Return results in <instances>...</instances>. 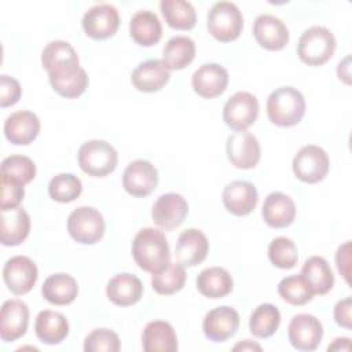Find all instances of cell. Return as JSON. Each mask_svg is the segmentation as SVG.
<instances>
[{
	"label": "cell",
	"mask_w": 352,
	"mask_h": 352,
	"mask_svg": "<svg viewBox=\"0 0 352 352\" xmlns=\"http://www.w3.org/2000/svg\"><path fill=\"white\" fill-rule=\"evenodd\" d=\"M195 58V43L187 36L172 37L164 47L162 62L169 70H182Z\"/></svg>",
	"instance_id": "cell-33"
},
{
	"label": "cell",
	"mask_w": 352,
	"mask_h": 352,
	"mask_svg": "<svg viewBox=\"0 0 352 352\" xmlns=\"http://www.w3.org/2000/svg\"><path fill=\"white\" fill-rule=\"evenodd\" d=\"M38 276L37 265L26 256H14L3 268V279L8 290L16 296L29 293Z\"/></svg>",
	"instance_id": "cell-10"
},
{
	"label": "cell",
	"mask_w": 352,
	"mask_h": 352,
	"mask_svg": "<svg viewBox=\"0 0 352 352\" xmlns=\"http://www.w3.org/2000/svg\"><path fill=\"white\" fill-rule=\"evenodd\" d=\"M349 248H351V243L349 241L345 242L342 246L338 248L337 250V254H336V263H337V268L340 271V274L345 278V280L349 283V270H348V265H349Z\"/></svg>",
	"instance_id": "cell-46"
},
{
	"label": "cell",
	"mask_w": 352,
	"mask_h": 352,
	"mask_svg": "<svg viewBox=\"0 0 352 352\" xmlns=\"http://www.w3.org/2000/svg\"><path fill=\"white\" fill-rule=\"evenodd\" d=\"M41 65L50 73L67 66L80 65L76 50L63 40L50 41L41 52Z\"/></svg>",
	"instance_id": "cell-35"
},
{
	"label": "cell",
	"mask_w": 352,
	"mask_h": 352,
	"mask_svg": "<svg viewBox=\"0 0 352 352\" xmlns=\"http://www.w3.org/2000/svg\"><path fill=\"white\" fill-rule=\"evenodd\" d=\"M1 176L28 184L36 176V165L29 157L14 154L1 161Z\"/></svg>",
	"instance_id": "cell-40"
},
{
	"label": "cell",
	"mask_w": 352,
	"mask_h": 352,
	"mask_svg": "<svg viewBox=\"0 0 352 352\" xmlns=\"http://www.w3.org/2000/svg\"><path fill=\"white\" fill-rule=\"evenodd\" d=\"M129 33L136 44L142 47H151L161 40L162 25L155 12L150 10H140L131 18Z\"/></svg>",
	"instance_id": "cell-28"
},
{
	"label": "cell",
	"mask_w": 352,
	"mask_h": 352,
	"mask_svg": "<svg viewBox=\"0 0 352 352\" xmlns=\"http://www.w3.org/2000/svg\"><path fill=\"white\" fill-rule=\"evenodd\" d=\"M226 151L230 162L238 169L254 168L261 155L257 138L248 131H239L230 135L227 139Z\"/></svg>",
	"instance_id": "cell-13"
},
{
	"label": "cell",
	"mask_w": 352,
	"mask_h": 352,
	"mask_svg": "<svg viewBox=\"0 0 352 352\" xmlns=\"http://www.w3.org/2000/svg\"><path fill=\"white\" fill-rule=\"evenodd\" d=\"M280 324L279 309L270 302L260 304L250 315L249 329L254 337L268 338L278 330Z\"/></svg>",
	"instance_id": "cell-37"
},
{
	"label": "cell",
	"mask_w": 352,
	"mask_h": 352,
	"mask_svg": "<svg viewBox=\"0 0 352 352\" xmlns=\"http://www.w3.org/2000/svg\"><path fill=\"white\" fill-rule=\"evenodd\" d=\"M261 214L264 221L272 228L289 227L296 217L294 201L283 192H271L264 199Z\"/></svg>",
	"instance_id": "cell-24"
},
{
	"label": "cell",
	"mask_w": 352,
	"mask_h": 352,
	"mask_svg": "<svg viewBox=\"0 0 352 352\" xmlns=\"http://www.w3.org/2000/svg\"><path fill=\"white\" fill-rule=\"evenodd\" d=\"M300 275L304 278L314 296H323L334 286V275L330 264L322 256H312L305 260Z\"/></svg>",
	"instance_id": "cell-29"
},
{
	"label": "cell",
	"mask_w": 352,
	"mask_h": 352,
	"mask_svg": "<svg viewBox=\"0 0 352 352\" xmlns=\"http://www.w3.org/2000/svg\"><path fill=\"white\" fill-rule=\"evenodd\" d=\"M169 78V69L160 59L142 62L131 76L132 85L142 92H157L165 87Z\"/></svg>",
	"instance_id": "cell-22"
},
{
	"label": "cell",
	"mask_w": 352,
	"mask_h": 352,
	"mask_svg": "<svg viewBox=\"0 0 352 352\" xmlns=\"http://www.w3.org/2000/svg\"><path fill=\"white\" fill-rule=\"evenodd\" d=\"M40 132L37 116L28 110L15 111L4 122V135L12 144H29Z\"/></svg>",
	"instance_id": "cell-23"
},
{
	"label": "cell",
	"mask_w": 352,
	"mask_h": 352,
	"mask_svg": "<svg viewBox=\"0 0 352 352\" xmlns=\"http://www.w3.org/2000/svg\"><path fill=\"white\" fill-rule=\"evenodd\" d=\"M268 257L275 267L290 270L297 264L298 260L297 246L290 238L278 236L272 239L268 246Z\"/></svg>",
	"instance_id": "cell-41"
},
{
	"label": "cell",
	"mask_w": 352,
	"mask_h": 352,
	"mask_svg": "<svg viewBox=\"0 0 352 352\" xmlns=\"http://www.w3.org/2000/svg\"><path fill=\"white\" fill-rule=\"evenodd\" d=\"M349 60H351V56H346L342 62L338 63V69H337V74H338V78L342 80L345 84H351V73H349Z\"/></svg>",
	"instance_id": "cell-47"
},
{
	"label": "cell",
	"mask_w": 352,
	"mask_h": 352,
	"mask_svg": "<svg viewBox=\"0 0 352 352\" xmlns=\"http://www.w3.org/2000/svg\"><path fill=\"white\" fill-rule=\"evenodd\" d=\"M209 252V242L205 234L197 228L184 230L176 242L175 256L177 263L187 267L201 264Z\"/></svg>",
	"instance_id": "cell-19"
},
{
	"label": "cell",
	"mask_w": 352,
	"mask_h": 352,
	"mask_svg": "<svg viewBox=\"0 0 352 352\" xmlns=\"http://www.w3.org/2000/svg\"><path fill=\"white\" fill-rule=\"evenodd\" d=\"M187 274L180 263H168L151 276L153 289L161 296H170L184 287Z\"/></svg>",
	"instance_id": "cell-36"
},
{
	"label": "cell",
	"mask_w": 352,
	"mask_h": 352,
	"mask_svg": "<svg viewBox=\"0 0 352 352\" xmlns=\"http://www.w3.org/2000/svg\"><path fill=\"white\" fill-rule=\"evenodd\" d=\"M82 191L81 180L72 173H59L50 180L48 194L50 197L60 204L73 202L80 197Z\"/></svg>",
	"instance_id": "cell-38"
},
{
	"label": "cell",
	"mask_w": 352,
	"mask_h": 352,
	"mask_svg": "<svg viewBox=\"0 0 352 352\" xmlns=\"http://www.w3.org/2000/svg\"><path fill=\"white\" fill-rule=\"evenodd\" d=\"M279 296L290 305H304L314 297L312 290L301 275H290L278 283Z\"/></svg>",
	"instance_id": "cell-39"
},
{
	"label": "cell",
	"mask_w": 352,
	"mask_h": 352,
	"mask_svg": "<svg viewBox=\"0 0 352 352\" xmlns=\"http://www.w3.org/2000/svg\"><path fill=\"white\" fill-rule=\"evenodd\" d=\"M165 22L177 30H190L197 23L194 6L186 0H162L160 3Z\"/></svg>",
	"instance_id": "cell-34"
},
{
	"label": "cell",
	"mask_w": 352,
	"mask_h": 352,
	"mask_svg": "<svg viewBox=\"0 0 352 352\" xmlns=\"http://www.w3.org/2000/svg\"><path fill=\"white\" fill-rule=\"evenodd\" d=\"M43 297L54 305H67L78 294V285L69 274H54L41 286Z\"/></svg>",
	"instance_id": "cell-32"
},
{
	"label": "cell",
	"mask_w": 352,
	"mask_h": 352,
	"mask_svg": "<svg viewBox=\"0 0 352 352\" xmlns=\"http://www.w3.org/2000/svg\"><path fill=\"white\" fill-rule=\"evenodd\" d=\"M191 85L194 92L199 96L213 99L226 91L228 85V73L217 63H205L194 72Z\"/></svg>",
	"instance_id": "cell-17"
},
{
	"label": "cell",
	"mask_w": 352,
	"mask_h": 352,
	"mask_svg": "<svg viewBox=\"0 0 352 352\" xmlns=\"http://www.w3.org/2000/svg\"><path fill=\"white\" fill-rule=\"evenodd\" d=\"M120 349V338L110 329H95L84 340L85 352H118Z\"/></svg>",
	"instance_id": "cell-42"
},
{
	"label": "cell",
	"mask_w": 352,
	"mask_h": 352,
	"mask_svg": "<svg viewBox=\"0 0 352 352\" xmlns=\"http://www.w3.org/2000/svg\"><path fill=\"white\" fill-rule=\"evenodd\" d=\"M258 194L253 183L246 180H235L223 190V205L235 216L249 214L257 205Z\"/></svg>",
	"instance_id": "cell-20"
},
{
	"label": "cell",
	"mask_w": 352,
	"mask_h": 352,
	"mask_svg": "<svg viewBox=\"0 0 352 352\" xmlns=\"http://www.w3.org/2000/svg\"><path fill=\"white\" fill-rule=\"evenodd\" d=\"M305 114V99L294 87H280L267 99V116L278 126H293Z\"/></svg>",
	"instance_id": "cell-2"
},
{
	"label": "cell",
	"mask_w": 352,
	"mask_h": 352,
	"mask_svg": "<svg viewBox=\"0 0 352 352\" xmlns=\"http://www.w3.org/2000/svg\"><path fill=\"white\" fill-rule=\"evenodd\" d=\"M188 213V204L183 195L166 192L157 198L151 209V217L157 227L170 231L179 227Z\"/></svg>",
	"instance_id": "cell-12"
},
{
	"label": "cell",
	"mask_w": 352,
	"mask_h": 352,
	"mask_svg": "<svg viewBox=\"0 0 352 352\" xmlns=\"http://www.w3.org/2000/svg\"><path fill=\"white\" fill-rule=\"evenodd\" d=\"M258 116V100L249 92H235L223 107V120L235 132L246 131Z\"/></svg>",
	"instance_id": "cell-8"
},
{
	"label": "cell",
	"mask_w": 352,
	"mask_h": 352,
	"mask_svg": "<svg viewBox=\"0 0 352 352\" xmlns=\"http://www.w3.org/2000/svg\"><path fill=\"white\" fill-rule=\"evenodd\" d=\"M253 34L256 41L270 51H279L289 43V29L282 19L271 14H261L254 19Z\"/></svg>",
	"instance_id": "cell-16"
},
{
	"label": "cell",
	"mask_w": 352,
	"mask_h": 352,
	"mask_svg": "<svg viewBox=\"0 0 352 352\" xmlns=\"http://www.w3.org/2000/svg\"><path fill=\"white\" fill-rule=\"evenodd\" d=\"M81 23L87 36L95 40H106L117 32L120 14L113 4L100 3L85 11Z\"/></svg>",
	"instance_id": "cell-9"
},
{
	"label": "cell",
	"mask_w": 352,
	"mask_h": 352,
	"mask_svg": "<svg viewBox=\"0 0 352 352\" xmlns=\"http://www.w3.org/2000/svg\"><path fill=\"white\" fill-rule=\"evenodd\" d=\"M67 231L76 242L94 245L99 242L104 234L103 216L95 208L80 206L69 214Z\"/></svg>",
	"instance_id": "cell-6"
},
{
	"label": "cell",
	"mask_w": 352,
	"mask_h": 352,
	"mask_svg": "<svg viewBox=\"0 0 352 352\" xmlns=\"http://www.w3.org/2000/svg\"><path fill=\"white\" fill-rule=\"evenodd\" d=\"M351 340L346 337H338L333 341L331 345L327 346V351H349Z\"/></svg>",
	"instance_id": "cell-48"
},
{
	"label": "cell",
	"mask_w": 352,
	"mask_h": 352,
	"mask_svg": "<svg viewBox=\"0 0 352 352\" xmlns=\"http://www.w3.org/2000/svg\"><path fill=\"white\" fill-rule=\"evenodd\" d=\"M330 160L327 153L315 144L301 147L293 158V172L297 179L304 183H318L324 179L329 172Z\"/></svg>",
	"instance_id": "cell-7"
},
{
	"label": "cell",
	"mask_w": 352,
	"mask_h": 352,
	"mask_svg": "<svg viewBox=\"0 0 352 352\" xmlns=\"http://www.w3.org/2000/svg\"><path fill=\"white\" fill-rule=\"evenodd\" d=\"M208 30L221 43L234 41L243 30V16L238 6L231 1H219L208 12Z\"/></svg>",
	"instance_id": "cell-5"
},
{
	"label": "cell",
	"mask_w": 352,
	"mask_h": 352,
	"mask_svg": "<svg viewBox=\"0 0 352 352\" xmlns=\"http://www.w3.org/2000/svg\"><path fill=\"white\" fill-rule=\"evenodd\" d=\"M198 292L209 298H221L232 292L234 280L230 272L221 267H209L197 276Z\"/></svg>",
	"instance_id": "cell-31"
},
{
	"label": "cell",
	"mask_w": 352,
	"mask_h": 352,
	"mask_svg": "<svg viewBox=\"0 0 352 352\" xmlns=\"http://www.w3.org/2000/svg\"><path fill=\"white\" fill-rule=\"evenodd\" d=\"M142 344L146 352H175L177 351V337L170 323L165 320H151L144 326Z\"/></svg>",
	"instance_id": "cell-27"
},
{
	"label": "cell",
	"mask_w": 352,
	"mask_h": 352,
	"mask_svg": "<svg viewBox=\"0 0 352 352\" xmlns=\"http://www.w3.org/2000/svg\"><path fill=\"white\" fill-rule=\"evenodd\" d=\"M34 331L41 342L55 345L63 341L69 334V322L60 312L44 309L40 311L36 318Z\"/></svg>",
	"instance_id": "cell-30"
},
{
	"label": "cell",
	"mask_w": 352,
	"mask_h": 352,
	"mask_svg": "<svg viewBox=\"0 0 352 352\" xmlns=\"http://www.w3.org/2000/svg\"><path fill=\"white\" fill-rule=\"evenodd\" d=\"M106 294L113 304L118 307H129L142 298L143 283L133 274H118L109 280Z\"/></svg>",
	"instance_id": "cell-25"
},
{
	"label": "cell",
	"mask_w": 352,
	"mask_h": 352,
	"mask_svg": "<svg viewBox=\"0 0 352 352\" xmlns=\"http://www.w3.org/2000/svg\"><path fill=\"white\" fill-rule=\"evenodd\" d=\"M336 37L324 26H311L302 32L297 44V55L308 66L324 65L336 51Z\"/></svg>",
	"instance_id": "cell-3"
},
{
	"label": "cell",
	"mask_w": 352,
	"mask_h": 352,
	"mask_svg": "<svg viewBox=\"0 0 352 352\" xmlns=\"http://www.w3.org/2000/svg\"><path fill=\"white\" fill-rule=\"evenodd\" d=\"M25 184L14 182L11 179L1 176V198H0V208L1 210L18 208L21 201L25 195Z\"/></svg>",
	"instance_id": "cell-43"
},
{
	"label": "cell",
	"mask_w": 352,
	"mask_h": 352,
	"mask_svg": "<svg viewBox=\"0 0 352 352\" xmlns=\"http://www.w3.org/2000/svg\"><path fill=\"white\" fill-rule=\"evenodd\" d=\"M239 327V315L238 312L228 307L221 305L209 311L202 323V330L206 338L213 342H223L234 337Z\"/></svg>",
	"instance_id": "cell-15"
},
{
	"label": "cell",
	"mask_w": 352,
	"mask_h": 352,
	"mask_svg": "<svg viewBox=\"0 0 352 352\" xmlns=\"http://www.w3.org/2000/svg\"><path fill=\"white\" fill-rule=\"evenodd\" d=\"M29 323V308L21 300H7L1 305L0 337L6 342H12L25 336Z\"/></svg>",
	"instance_id": "cell-18"
},
{
	"label": "cell",
	"mask_w": 352,
	"mask_h": 352,
	"mask_svg": "<svg viewBox=\"0 0 352 352\" xmlns=\"http://www.w3.org/2000/svg\"><path fill=\"white\" fill-rule=\"evenodd\" d=\"M0 241L4 246H16L22 243L30 231V217L22 208L1 210Z\"/></svg>",
	"instance_id": "cell-26"
},
{
	"label": "cell",
	"mask_w": 352,
	"mask_h": 352,
	"mask_svg": "<svg viewBox=\"0 0 352 352\" xmlns=\"http://www.w3.org/2000/svg\"><path fill=\"white\" fill-rule=\"evenodd\" d=\"M352 298L351 297H345L340 301H337L336 307H334V320L338 326L345 327V329H351L352 327Z\"/></svg>",
	"instance_id": "cell-45"
},
{
	"label": "cell",
	"mask_w": 352,
	"mask_h": 352,
	"mask_svg": "<svg viewBox=\"0 0 352 352\" xmlns=\"http://www.w3.org/2000/svg\"><path fill=\"white\" fill-rule=\"evenodd\" d=\"M132 256L143 271L154 274L164 268L170 258L169 245L164 232L153 227L142 228L132 241Z\"/></svg>",
	"instance_id": "cell-1"
},
{
	"label": "cell",
	"mask_w": 352,
	"mask_h": 352,
	"mask_svg": "<svg viewBox=\"0 0 352 352\" xmlns=\"http://www.w3.org/2000/svg\"><path fill=\"white\" fill-rule=\"evenodd\" d=\"M232 349H234V351H253V349H256V351H261V346H260L258 344L252 342L250 340H243L242 342L236 344Z\"/></svg>",
	"instance_id": "cell-49"
},
{
	"label": "cell",
	"mask_w": 352,
	"mask_h": 352,
	"mask_svg": "<svg viewBox=\"0 0 352 352\" xmlns=\"http://www.w3.org/2000/svg\"><path fill=\"white\" fill-rule=\"evenodd\" d=\"M48 80L52 89L67 99H74L82 95L89 82L85 70L80 65L50 72Z\"/></svg>",
	"instance_id": "cell-21"
},
{
	"label": "cell",
	"mask_w": 352,
	"mask_h": 352,
	"mask_svg": "<svg viewBox=\"0 0 352 352\" xmlns=\"http://www.w3.org/2000/svg\"><path fill=\"white\" fill-rule=\"evenodd\" d=\"M287 337L293 348L298 351H314L322 341L323 326L314 315L298 314L289 323Z\"/></svg>",
	"instance_id": "cell-14"
},
{
	"label": "cell",
	"mask_w": 352,
	"mask_h": 352,
	"mask_svg": "<svg viewBox=\"0 0 352 352\" xmlns=\"http://www.w3.org/2000/svg\"><path fill=\"white\" fill-rule=\"evenodd\" d=\"M122 186L132 197H147L158 186V170L147 160H135L122 173Z\"/></svg>",
	"instance_id": "cell-11"
},
{
	"label": "cell",
	"mask_w": 352,
	"mask_h": 352,
	"mask_svg": "<svg viewBox=\"0 0 352 352\" xmlns=\"http://www.w3.org/2000/svg\"><path fill=\"white\" fill-rule=\"evenodd\" d=\"M78 165L82 172L94 177H104L111 173L118 162L116 148L99 139L88 140L78 148Z\"/></svg>",
	"instance_id": "cell-4"
},
{
	"label": "cell",
	"mask_w": 352,
	"mask_h": 352,
	"mask_svg": "<svg viewBox=\"0 0 352 352\" xmlns=\"http://www.w3.org/2000/svg\"><path fill=\"white\" fill-rule=\"evenodd\" d=\"M22 89L19 82L10 76H0V106L8 107L15 104L21 98Z\"/></svg>",
	"instance_id": "cell-44"
}]
</instances>
